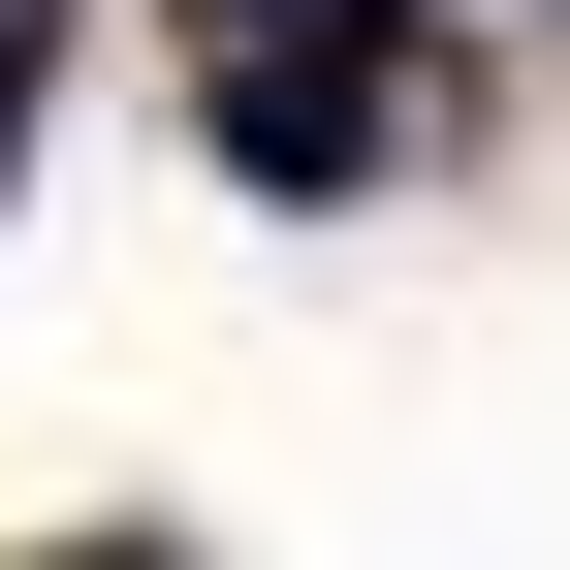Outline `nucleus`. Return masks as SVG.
<instances>
[{"mask_svg": "<svg viewBox=\"0 0 570 570\" xmlns=\"http://www.w3.org/2000/svg\"><path fill=\"white\" fill-rule=\"evenodd\" d=\"M412 127V63H381V0H285V32H223V159L254 190H348Z\"/></svg>", "mask_w": 570, "mask_h": 570, "instance_id": "f257e3e1", "label": "nucleus"}, {"mask_svg": "<svg viewBox=\"0 0 570 570\" xmlns=\"http://www.w3.org/2000/svg\"><path fill=\"white\" fill-rule=\"evenodd\" d=\"M0 127H32V63H0Z\"/></svg>", "mask_w": 570, "mask_h": 570, "instance_id": "f03ea898", "label": "nucleus"}, {"mask_svg": "<svg viewBox=\"0 0 570 570\" xmlns=\"http://www.w3.org/2000/svg\"><path fill=\"white\" fill-rule=\"evenodd\" d=\"M96 570H127V539H96Z\"/></svg>", "mask_w": 570, "mask_h": 570, "instance_id": "20e7f679", "label": "nucleus"}, {"mask_svg": "<svg viewBox=\"0 0 570 570\" xmlns=\"http://www.w3.org/2000/svg\"><path fill=\"white\" fill-rule=\"evenodd\" d=\"M223 32H285V0H223Z\"/></svg>", "mask_w": 570, "mask_h": 570, "instance_id": "7ed1b4c3", "label": "nucleus"}]
</instances>
